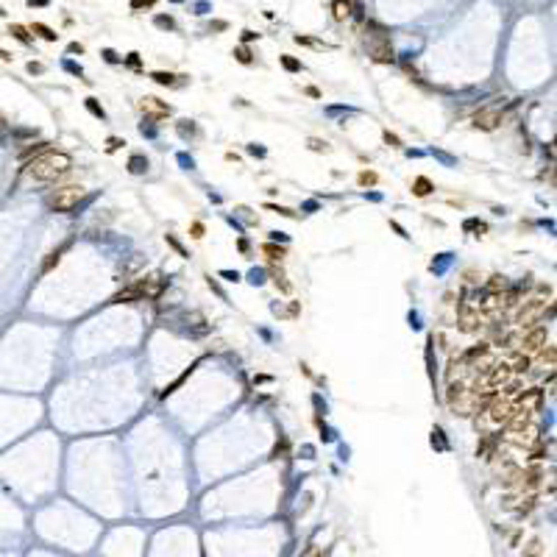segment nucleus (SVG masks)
Listing matches in <instances>:
<instances>
[{"label": "nucleus", "instance_id": "1", "mask_svg": "<svg viewBox=\"0 0 557 557\" xmlns=\"http://www.w3.org/2000/svg\"><path fill=\"white\" fill-rule=\"evenodd\" d=\"M70 170H73V159L62 151H45L42 156H34V162H28V176L42 184L64 179Z\"/></svg>", "mask_w": 557, "mask_h": 557}, {"label": "nucleus", "instance_id": "2", "mask_svg": "<svg viewBox=\"0 0 557 557\" xmlns=\"http://www.w3.org/2000/svg\"><path fill=\"white\" fill-rule=\"evenodd\" d=\"M84 198H87V190L81 184H62L48 195V206L53 212H73Z\"/></svg>", "mask_w": 557, "mask_h": 557}, {"label": "nucleus", "instance_id": "3", "mask_svg": "<svg viewBox=\"0 0 557 557\" xmlns=\"http://www.w3.org/2000/svg\"><path fill=\"white\" fill-rule=\"evenodd\" d=\"M549 343V332H546V326L540 323V326H532V329H524L521 334V354H538L543 346Z\"/></svg>", "mask_w": 557, "mask_h": 557}, {"label": "nucleus", "instance_id": "4", "mask_svg": "<svg viewBox=\"0 0 557 557\" xmlns=\"http://www.w3.org/2000/svg\"><path fill=\"white\" fill-rule=\"evenodd\" d=\"M371 56L376 59V62H382V64H390L393 62V48H390V39H388V31L384 28H379V34H373V39H371Z\"/></svg>", "mask_w": 557, "mask_h": 557}, {"label": "nucleus", "instance_id": "5", "mask_svg": "<svg viewBox=\"0 0 557 557\" xmlns=\"http://www.w3.org/2000/svg\"><path fill=\"white\" fill-rule=\"evenodd\" d=\"M501 120H504V112H501V109H482V112L474 114V128L493 131V128L501 125Z\"/></svg>", "mask_w": 557, "mask_h": 557}, {"label": "nucleus", "instance_id": "6", "mask_svg": "<svg viewBox=\"0 0 557 557\" xmlns=\"http://www.w3.org/2000/svg\"><path fill=\"white\" fill-rule=\"evenodd\" d=\"M485 326V318H482V312H471V315H468V312H462L460 315V329L462 332H477V329H482Z\"/></svg>", "mask_w": 557, "mask_h": 557}, {"label": "nucleus", "instance_id": "7", "mask_svg": "<svg viewBox=\"0 0 557 557\" xmlns=\"http://www.w3.org/2000/svg\"><path fill=\"white\" fill-rule=\"evenodd\" d=\"M142 112H156V114H170V106L167 103H162L159 98H145V101L140 103Z\"/></svg>", "mask_w": 557, "mask_h": 557}, {"label": "nucleus", "instance_id": "8", "mask_svg": "<svg viewBox=\"0 0 557 557\" xmlns=\"http://www.w3.org/2000/svg\"><path fill=\"white\" fill-rule=\"evenodd\" d=\"M510 365V373H527L529 368H532V357L529 354H518L512 362H507Z\"/></svg>", "mask_w": 557, "mask_h": 557}, {"label": "nucleus", "instance_id": "9", "mask_svg": "<svg viewBox=\"0 0 557 557\" xmlns=\"http://www.w3.org/2000/svg\"><path fill=\"white\" fill-rule=\"evenodd\" d=\"M432 190H435V184H432V181L426 179V176H418V179L412 181V192H415L418 198H426V195H429V192H432Z\"/></svg>", "mask_w": 557, "mask_h": 557}, {"label": "nucleus", "instance_id": "10", "mask_svg": "<svg viewBox=\"0 0 557 557\" xmlns=\"http://www.w3.org/2000/svg\"><path fill=\"white\" fill-rule=\"evenodd\" d=\"M535 357H538V362H540L543 368H549V371L554 368V346H551V343H546V346H543V349H540Z\"/></svg>", "mask_w": 557, "mask_h": 557}, {"label": "nucleus", "instance_id": "11", "mask_svg": "<svg viewBox=\"0 0 557 557\" xmlns=\"http://www.w3.org/2000/svg\"><path fill=\"white\" fill-rule=\"evenodd\" d=\"M332 14H334V20H349V14H351V3L349 0H334L332 3Z\"/></svg>", "mask_w": 557, "mask_h": 557}, {"label": "nucleus", "instance_id": "12", "mask_svg": "<svg viewBox=\"0 0 557 557\" xmlns=\"http://www.w3.org/2000/svg\"><path fill=\"white\" fill-rule=\"evenodd\" d=\"M31 34H39L42 39H48V42H56V39H59L56 31L48 28V25H42V23H34V25H31Z\"/></svg>", "mask_w": 557, "mask_h": 557}, {"label": "nucleus", "instance_id": "13", "mask_svg": "<svg viewBox=\"0 0 557 557\" xmlns=\"http://www.w3.org/2000/svg\"><path fill=\"white\" fill-rule=\"evenodd\" d=\"M128 170H131V173H145V170H148V159L140 156V153H134V156L128 159Z\"/></svg>", "mask_w": 557, "mask_h": 557}, {"label": "nucleus", "instance_id": "14", "mask_svg": "<svg viewBox=\"0 0 557 557\" xmlns=\"http://www.w3.org/2000/svg\"><path fill=\"white\" fill-rule=\"evenodd\" d=\"M524 557H543V543H540L538 538L529 540V543L524 546Z\"/></svg>", "mask_w": 557, "mask_h": 557}, {"label": "nucleus", "instance_id": "15", "mask_svg": "<svg viewBox=\"0 0 557 557\" xmlns=\"http://www.w3.org/2000/svg\"><path fill=\"white\" fill-rule=\"evenodd\" d=\"M504 287H507L504 276H490V282L485 284V290H488V293H504Z\"/></svg>", "mask_w": 557, "mask_h": 557}, {"label": "nucleus", "instance_id": "16", "mask_svg": "<svg viewBox=\"0 0 557 557\" xmlns=\"http://www.w3.org/2000/svg\"><path fill=\"white\" fill-rule=\"evenodd\" d=\"M9 34H12L17 42H23V45H31V34H28V28H23V25H12Z\"/></svg>", "mask_w": 557, "mask_h": 557}, {"label": "nucleus", "instance_id": "17", "mask_svg": "<svg viewBox=\"0 0 557 557\" xmlns=\"http://www.w3.org/2000/svg\"><path fill=\"white\" fill-rule=\"evenodd\" d=\"M62 251H64V248H59V251L48 253V259H45V262H42V270H45V273H48V270H53V268H56L59 262H62Z\"/></svg>", "mask_w": 557, "mask_h": 557}, {"label": "nucleus", "instance_id": "18", "mask_svg": "<svg viewBox=\"0 0 557 557\" xmlns=\"http://www.w3.org/2000/svg\"><path fill=\"white\" fill-rule=\"evenodd\" d=\"M151 78L156 81V84H164V87H173V84H176V75H173V73H162V70L151 73Z\"/></svg>", "mask_w": 557, "mask_h": 557}, {"label": "nucleus", "instance_id": "19", "mask_svg": "<svg viewBox=\"0 0 557 557\" xmlns=\"http://www.w3.org/2000/svg\"><path fill=\"white\" fill-rule=\"evenodd\" d=\"M45 148H48V142H36L34 148H25V151L20 153V156H23V159H31V156H36V153L42 156V151H45Z\"/></svg>", "mask_w": 557, "mask_h": 557}, {"label": "nucleus", "instance_id": "20", "mask_svg": "<svg viewBox=\"0 0 557 557\" xmlns=\"http://www.w3.org/2000/svg\"><path fill=\"white\" fill-rule=\"evenodd\" d=\"M87 109H90L95 117H101V120H106V112H103V106H98V101L95 98H87Z\"/></svg>", "mask_w": 557, "mask_h": 557}, {"label": "nucleus", "instance_id": "21", "mask_svg": "<svg viewBox=\"0 0 557 557\" xmlns=\"http://www.w3.org/2000/svg\"><path fill=\"white\" fill-rule=\"evenodd\" d=\"M262 251L268 253L270 259H284V253H287L284 248H276V245H270V242H268V245H262Z\"/></svg>", "mask_w": 557, "mask_h": 557}, {"label": "nucleus", "instance_id": "22", "mask_svg": "<svg viewBox=\"0 0 557 557\" xmlns=\"http://www.w3.org/2000/svg\"><path fill=\"white\" fill-rule=\"evenodd\" d=\"M234 56H237V62H242V64H251V62H253V59H251V51H248V48H242V45L234 51Z\"/></svg>", "mask_w": 557, "mask_h": 557}, {"label": "nucleus", "instance_id": "23", "mask_svg": "<svg viewBox=\"0 0 557 557\" xmlns=\"http://www.w3.org/2000/svg\"><path fill=\"white\" fill-rule=\"evenodd\" d=\"M371 184H376V173L362 170V173H360V187H371Z\"/></svg>", "mask_w": 557, "mask_h": 557}, {"label": "nucleus", "instance_id": "24", "mask_svg": "<svg viewBox=\"0 0 557 557\" xmlns=\"http://www.w3.org/2000/svg\"><path fill=\"white\" fill-rule=\"evenodd\" d=\"M282 64L290 70V73H298L301 70V62H295V59H290V56H282Z\"/></svg>", "mask_w": 557, "mask_h": 557}, {"label": "nucleus", "instance_id": "25", "mask_svg": "<svg viewBox=\"0 0 557 557\" xmlns=\"http://www.w3.org/2000/svg\"><path fill=\"white\" fill-rule=\"evenodd\" d=\"M310 148H312V151H329L326 142H323V140H315V137L310 140Z\"/></svg>", "mask_w": 557, "mask_h": 557}, {"label": "nucleus", "instance_id": "26", "mask_svg": "<svg viewBox=\"0 0 557 557\" xmlns=\"http://www.w3.org/2000/svg\"><path fill=\"white\" fill-rule=\"evenodd\" d=\"M384 142H388V145H393V148H401V140L396 134H390V131H384Z\"/></svg>", "mask_w": 557, "mask_h": 557}, {"label": "nucleus", "instance_id": "27", "mask_svg": "<svg viewBox=\"0 0 557 557\" xmlns=\"http://www.w3.org/2000/svg\"><path fill=\"white\" fill-rule=\"evenodd\" d=\"M190 231H192V237H195V240H201V237H203V223H198V220H195V223L190 226Z\"/></svg>", "mask_w": 557, "mask_h": 557}, {"label": "nucleus", "instance_id": "28", "mask_svg": "<svg viewBox=\"0 0 557 557\" xmlns=\"http://www.w3.org/2000/svg\"><path fill=\"white\" fill-rule=\"evenodd\" d=\"M167 242H170V245H173V248H176V251H179V253H181V256H187V251H184V248H181V242H179V240H176V237H173V234H167Z\"/></svg>", "mask_w": 557, "mask_h": 557}, {"label": "nucleus", "instance_id": "29", "mask_svg": "<svg viewBox=\"0 0 557 557\" xmlns=\"http://www.w3.org/2000/svg\"><path fill=\"white\" fill-rule=\"evenodd\" d=\"M273 212H279V215H284V218H295V212L293 209H287V206H270Z\"/></svg>", "mask_w": 557, "mask_h": 557}, {"label": "nucleus", "instance_id": "30", "mask_svg": "<svg viewBox=\"0 0 557 557\" xmlns=\"http://www.w3.org/2000/svg\"><path fill=\"white\" fill-rule=\"evenodd\" d=\"M156 25H159V28H173L176 23L170 17H156Z\"/></svg>", "mask_w": 557, "mask_h": 557}, {"label": "nucleus", "instance_id": "31", "mask_svg": "<svg viewBox=\"0 0 557 557\" xmlns=\"http://www.w3.org/2000/svg\"><path fill=\"white\" fill-rule=\"evenodd\" d=\"M156 0H131V9H142V6H153Z\"/></svg>", "mask_w": 557, "mask_h": 557}, {"label": "nucleus", "instance_id": "32", "mask_svg": "<svg viewBox=\"0 0 557 557\" xmlns=\"http://www.w3.org/2000/svg\"><path fill=\"white\" fill-rule=\"evenodd\" d=\"M120 145H125L123 140H117V137H109V151H117Z\"/></svg>", "mask_w": 557, "mask_h": 557}, {"label": "nucleus", "instance_id": "33", "mask_svg": "<svg viewBox=\"0 0 557 557\" xmlns=\"http://www.w3.org/2000/svg\"><path fill=\"white\" fill-rule=\"evenodd\" d=\"M103 56H106V62H112V64H114V62H120V59H117V53H114V51H103Z\"/></svg>", "mask_w": 557, "mask_h": 557}, {"label": "nucleus", "instance_id": "34", "mask_svg": "<svg viewBox=\"0 0 557 557\" xmlns=\"http://www.w3.org/2000/svg\"><path fill=\"white\" fill-rule=\"evenodd\" d=\"M42 70H45V67H42L39 62H31V64H28V73H42Z\"/></svg>", "mask_w": 557, "mask_h": 557}, {"label": "nucleus", "instance_id": "35", "mask_svg": "<svg viewBox=\"0 0 557 557\" xmlns=\"http://www.w3.org/2000/svg\"><path fill=\"white\" fill-rule=\"evenodd\" d=\"M223 276L229 279V282H240V273H231V270H223Z\"/></svg>", "mask_w": 557, "mask_h": 557}, {"label": "nucleus", "instance_id": "36", "mask_svg": "<svg viewBox=\"0 0 557 557\" xmlns=\"http://www.w3.org/2000/svg\"><path fill=\"white\" fill-rule=\"evenodd\" d=\"M128 64H131V67H137V64H140V53H128Z\"/></svg>", "mask_w": 557, "mask_h": 557}, {"label": "nucleus", "instance_id": "37", "mask_svg": "<svg viewBox=\"0 0 557 557\" xmlns=\"http://www.w3.org/2000/svg\"><path fill=\"white\" fill-rule=\"evenodd\" d=\"M253 36H256V34H253V31H242V42H251Z\"/></svg>", "mask_w": 557, "mask_h": 557}, {"label": "nucleus", "instance_id": "38", "mask_svg": "<svg viewBox=\"0 0 557 557\" xmlns=\"http://www.w3.org/2000/svg\"><path fill=\"white\" fill-rule=\"evenodd\" d=\"M0 59H3V62H12V53H9V51H3V48H0Z\"/></svg>", "mask_w": 557, "mask_h": 557}, {"label": "nucleus", "instance_id": "39", "mask_svg": "<svg viewBox=\"0 0 557 557\" xmlns=\"http://www.w3.org/2000/svg\"><path fill=\"white\" fill-rule=\"evenodd\" d=\"M307 95H312V98H321V92H318L315 87H307Z\"/></svg>", "mask_w": 557, "mask_h": 557}, {"label": "nucleus", "instance_id": "40", "mask_svg": "<svg viewBox=\"0 0 557 557\" xmlns=\"http://www.w3.org/2000/svg\"><path fill=\"white\" fill-rule=\"evenodd\" d=\"M81 51H84V48H81L78 42H73V45H70V53H81Z\"/></svg>", "mask_w": 557, "mask_h": 557}, {"label": "nucleus", "instance_id": "41", "mask_svg": "<svg viewBox=\"0 0 557 557\" xmlns=\"http://www.w3.org/2000/svg\"><path fill=\"white\" fill-rule=\"evenodd\" d=\"M48 0H28V6H45Z\"/></svg>", "mask_w": 557, "mask_h": 557}, {"label": "nucleus", "instance_id": "42", "mask_svg": "<svg viewBox=\"0 0 557 557\" xmlns=\"http://www.w3.org/2000/svg\"><path fill=\"white\" fill-rule=\"evenodd\" d=\"M3 131H6V123H3V117H0V134H3Z\"/></svg>", "mask_w": 557, "mask_h": 557}]
</instances>
